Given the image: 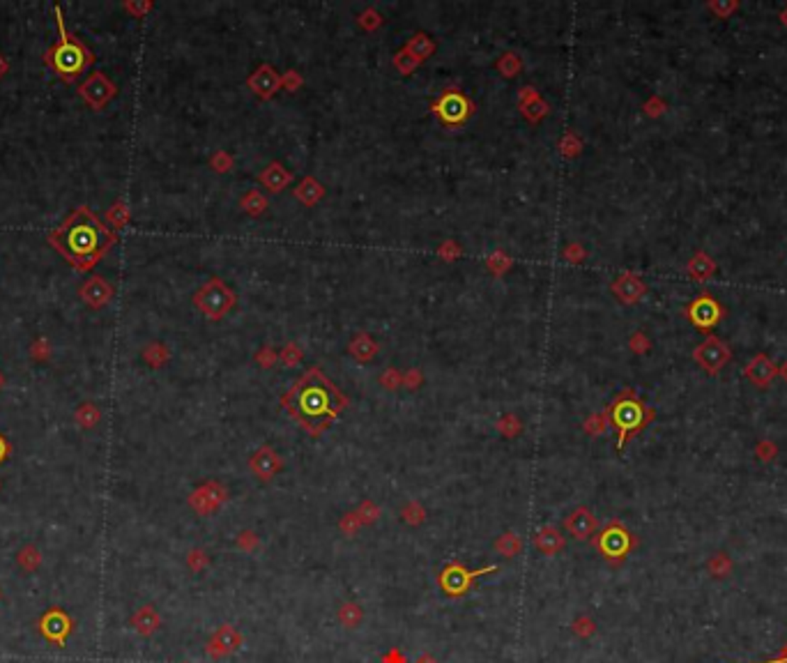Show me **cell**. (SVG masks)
I'll return each mask as SVG.
<instances>
[{"label":"cell","mask_w":787,"mask_h":663,"mask_svg":"<svg viewBox=\"0 0 787 663\" xmlns=\"http://www.w3.org/2000/svg\"><path fill=\"white\" fill-rule=\"evenodd\" d=\"M564 527L578 542H587L596 532V527H599V520H596V516L587 507H578L566 516Z\"/></svg>","instance_id":"obj_13"},{"label":"cell","mask_w":787,"mask_h":663,"mask_svg":"<svg viewBox=\"0 0 787 663\" xmlns=\"http://www.w3.org/2000/svg\"><path fill=\"white\" fill-rule=\"evenodd\" d=\"M281 79L279 74L274 72L270 65H263V67L255 70V74L249 79V85L255 94H260V97H272L274 92L281 88Z\"/></svg>","instance_id":"obj_16"},{"label":"cell","mask_w":787,"mask_h":663,"mask_svg":"<svg viewBox=\"0 0 787 663\" xmlns=\"http://www.w3.org/2000/svg\"><path fill=\"white\" fill-rule=\"evenodd\" d=\"M520 109H523L529 120H539L541 116H546V104L539 99V94L532 88L520 90Z\"/></svg>","instance_id":"obj_23"},{"label":"cell","mask_w":787,"mask_h":663,"mask_svg":"<svg viewBox=\"0 0 787 663\" xmlns=\"http://www.w3.org/2000/svg\"><path fill=\"white\" fill-rule=\"evenodd\" d=\"M240 647H242V633L237 631L233 624H221V627L212 633V638L207 640L205 652H207V657H212V659H224V657H231L233 652H237Z\"/></svg>","instance_id":"obj_9"},{"label":"cell","mask_w":787,"mask_h":663,"mask_svg":"<svg viewBox=\"0 0 787 663\" xmlns=\"http://www.w3.org/2000/svg\"><path fill=\"white\" fill-rule=\"evenodd\" d=\"M383 663H407V659L403 657L401 650L392 647L390 652H385V654H383Z\"/></svg>","instance_id":"obj_41"},{"label":"cell","mask_w":787,"mask_h":663,"mask_svg":"<svg viewBox=\"0 0 787 663\" xmlns=\"http://www.w3.org/2000/svg\"><path fill=\"white\" fill-rule=\"evenodd\" d=\"M433 51H435V42L431 40L429 35H424V33H417L412 40L407 42V46H405V53L410 55L414 62L426 60Z\"/></svg>","instance_id":"obj_21"},{"label":"cell","mask_w":787,"mask_h":663,"mask_svg":"<svg viewBox=\"0 0 787 663\" xmlns=\"http://www.w3.org/2000/svg\"><path fill=\"white\" fill-rule=\"evenodd\" d=\"M7 451H9L7 442H5V438H3V435H0V461H3V459L7 456Z\"/></svg>","instance_id":"obj_44"},{"label":"cell","mask_w":787,"mask_h":663,"mask_svg":"<svg viewBox=\"0 0 787 663\" xmlns=\"http://www.w3.org/2000/svg\"><path fill=\"white\" fill-rule=\"evenodd\" d=\"M249 466H251L255 477H260L263 481H268V479H272L281 470V456L272 447H260L251 456Z\"/></svg>","instance_id":"obj_15"},{"label":"cell","mask_w":787,"mask_h":663,"mask_svg":"<svg viewBox=\"0 0 787 663\" xmlns=\"http://www.w3.org/2000/svg\"><path fill=\"white\" fill-rule=\"evenodd\" d=\"M433 111L438 113V118L447 125H463L472 116V102L463 97L458 90H444L442 97L433 104Z\"/></svg>","instance_id":"obj_8"},{"label":"cell","mask_w":787,"mask_h":663,"mask_svg":"<svg viewBox=\"0 0 787 663\" xmlns=\"http://www.w3.org/2000/svg\"><path fill=\"white\" fill-rule=\"evenodd\" d=\"M357 516H359V520H362V525H371V523H375L378 518H380V507L373 505L371 500H364L357 509Z\"/></svg>","instance_id":"obj_31"},{"label":"cell","mask_w":787,"mask_h":663,"mask_svg":"<svg viewBox=\"0 0 787 663\" xmlns=\"http://www.w3.org/2000/svg\"><path fill=\"white\" fill-rule=\"evenodd\" d=\"M594 622L590 620V618H578L576 622H573V633L576 636H580V638H587V636H592L594 633Z\"/></svg>","instance_id":"obj_38"},{"label":"cell","mask_w":787,"mask_h":663,"mask_svg":"<svg viewBox=\"0 0 787 663\" xmlns=\"http://www.w3.org/2000/svg\"><path fill=\"white\" fill-rule=\"evenodd\" d=\"M417 663H438V659H435L433 654H429V652H426V654H422L419 659H417Z\"/></svg>","instance_id":"obj_43"},{"label":"cell","mask_w":787,"mask_h":663,"mask_svg":"<svg viewBox=\"0 0 787 663\" xmlns=\"http://www.w3.org/2000/svg\"><path fill=\"white\" fill-rule=\"evenodd\" d=\"M497 569H500L497 564H488V566H483V569L470 571L466 564L449 562L440 571L438 585H440V590L447 594V596H451V599H458V596H466L472 590V585H474V581L479 579V576H483V574H495Z\"/></svg>","instance_id":"obj_5"},{"label":"cell","mask_w":787,"mask_h":663,"mask_svg":"<svg viewBox=\"0 0 787 663\" xmlns=\"http://www.w3.org/2000/svg\"><path fill=\"white\" fill-rule=\"evenodd\" d=\"M497 429L505 433L507 438H514V435H518V431H520V422L516 420L514 415H507V417H502V420H500Z\"/></svg>","instance_id":"obj_34"},{"label":"cell","mask_w":787,"mask_h":663,"mask_svg":"<svg viewBox=\"0 0 787 663\" xmlns=\"http://www.w3.org/2000/svg\"><path fill=\"white\" fill-rule=\"evenodd\" d=\"M774 364L769 362V359H766L764 355H757L755 359L751 364H748V368H746V376L751 378V380L755 383V385H760V387H766L771 383V378H774Z\"/></svg>","instance_id":"obj_19"},{"label":"cell","mask_w":787,"mask_h":663,"mask_svg":"<svg viewBox=\"0 0 787 663\" xmlns=\"http://www.w3.org/2000/svg\"><path fill=\"white\" fill-rule=\"evenodd\" d=\"M497 67L502 70L507 74V77H516V72H518V67H520V62H518V58L514 53H507L505 58H502L500 62H497Z\"/></svg>","instance_id":"obj_37"},{"label":"cell","mask_w":787,"mask_h":663,"mask_svg":"<svg viewBox=\"0 0 787 663\" xmlns=\"http://www.w3.org/2000/svg\"><path fill=\"white\" fill-rule=\"evenodd\" d=\"M362 620H364L362 606L355 603V601L341 603V608H339V622L343 624L346 629H357L359 624H362Z\"/></svg>","instance_id":"obj_26"},{"label":"cell","mask_w":787,"mask_h":663,"mask_svg":"<svg viewBox=\"0 0 787 663\" xmlns=\"http://www.w3.org/2000/svg\"><path fill=\"white\" fill-rule=\"evenodd\" d=\"M594 546L599 548L605 560H610L612 564H617L631 551L633 539L629 535V530L624 527L622 523H610L599 537L594 539Z\"/></svg>","instance_id":"obj_7"},{"label":"cell","mask_w":787,"mask_h":663,"mask_svg":"<svg viewBox=\"0 0 787 663\" xmlns=\"http://www.w3.org/2000/svg\"><path fill=\"white\" fill-rule=\"evenodd\" d=\"M299 357H302V350H297L295 346H288L286 350H283V355H281V359H283V362H286L288 366L297 364V362H299Z\"/></svg>","instance_id":"obj_40"},{"label":"cell","mask_w":787,"mask_h":663,"mask_svg":"<svg viewBox=\"0 0 787 663\" xmlns=\"http://www.w3.org/2000/svg\"><path fill=\"white\" fill-rule=\"evenodd\" d=\"M55 26H58V42H55V46L49 51V65L62 81L72 83L90 67L92 53L85 49V44L77 35L67 33L60 7H55Z\"/></svg>","instance_id":"obj_3"},{"label":"cell","mask_w":787,"mask_h":663,"mask_svg":"<svg viewBox=\"0 0 787 663\" xmlns=\"http://www.w3.org/2000/svg\"><path fill=\"white\" fill-rule=\"evenodd\" d=\"M401 516H403V520L407 525H422L426 520V511H424V507L419 505V502H407V505L403 507V511H401Z\"/></svg>","instance_id":"obj_30"},{"label":"cell","mask_w":787,"mask_h":663,"mask_svg":"<svg viewBox=\"0 0 787 663\" xmlns=\"http://www.w3.org/2000/svg\"><path fill=\"white\" fill-rule=\"evenodd\" d=\"M688 270H690V274H693V279L707 281L711 277V272H714V263H711L705 253H695L693 261H690V265H688Z\"/></svg>","instance_id":"obj_28"},{"label":"cell","mask_w":787,"mask_h":663,"mask_svg":"<svg viewBox=\"0 0 787 663\" xmlns=\"http://www.w3.org/2000/svg\"><path fill=\"white\" fill-rule=\"evenodd\" d=\"M235 305V295L229 286H224L219 279H212L210 283L196 292V307L203 311L207 318L219 320L221 316L229 314V309Z\"/></svg>","instance_id":"obj_6"},{"label":"cell","mask_w":787,"mask_h":663,"mask_svg":"<svg viewBox=\"0 0 787 663\" xmlns=\"http://www.w3.org/2000/svg\"><path fill=\"white\" fill-rule=\"evenodd\" d=\"M187 564L192 566L194 571H203L205 566L210 564V557H207V553L201 551V548H194V551L189 553V557H187Z\"/></svg>","instance_id":"obj_33"},{"label":"cell","mask_w":787,"mask_h":663,"mask_svg":"<svg viewBox=\"0 0 787 663\" xmlns=\"http://www.w3.org/2000/svg\"><path fill=\"white\" fill-rule=\"evenodd\" d=\"M398 380H401V378H398V373L394 371V368H390V371H387L385 378H383V385L387 387V390H394V387L398 385Z\"/></svg>","instance_id":"obj_42"},{"label":"cell","mask_w":787,"mask_h":663,"mask_svg":"<svg viewBox=\"0 0 787 663\" xmlns=\"http://www.w3.org/2000/svg\"><path fill=\"white\" fill-rule=\"evenodd\" d=\"M520 548H523V542H520V537L516 532L500 535V539L495 542V551L502 553L505 557H516L520 553Z\"/></svg>","instance_id":"obj_27"},{"label":"cell","mask_w":787,"mask_h":663,"mask_svg":"<svg viewBox=\"0 0 787 663\" xmlns=\"http://www.w3.org/2000/svg\"><path fill=\"white\" fill-rule=\"evenodd\" d=\"M695 359L703 364L709 373H716L720 366L727 362V348L718 339H707L703 346L695 350Z\"/></svg>","instance_id":"obj_14"},{"label":"cell","mask_w":787,"mask_h":663,"mask_svg":"<svg viewBox=\"0 0 787 663\" xmlns=\"http://www.w3.org/2000/svg\"><path fill=\"white\" fill-rule=\"evenodd\" d=\"M131 624H134L138 633L150 636V633H155L159 629V615H157V610L153 608V606H143V608L134 615Z\"/></svg>","instance_id":"obj_24"},{"label":"cell","mask_w":787,"mask_h":663,"mask_svg":"<svg viewBox=\"0 0 787 663\" xmlns=\"http://www.w3.org/2000/svg\"><path fill=\"white\" fill-rule=\"evenodd\" d=\"M226 500H229V491H226L221 484H216V481H210V484H203L192 498H189V505H192L198 514L205 516V514H212V511L219 509Z\"/></svg>","instance_id":"obj_11"},{"label":"cell","mask_w":787,"mask_h":663,"mask_svg":"<svg viewBox=\"0 0 787 663\" xmlns=\"http://www.w3.org/2000/svg\"><path fill=\"white\" fill-rule=\"evenodd\" d=\"M688 318L695 327L711 329L720 318H723V309H720L716 300H711L709 295H703L688 307Z\"/></svg>","instance_id":"obj_12"},{"label":"cell","mask_w":787,"mask_h":663,"mask_svg":"<svg viewBox=\"0 0 787 663\" xmlns=\"http://www.w3.org/2000/svg\"><path fill=\"white\" fill-rule=\"evenodd\" d=\"M649 417L651 415L647 412V408H644V405L638 399H635L633 394H629V392L622 394L620 399L612 403V408H610V422H612V426L620 433V449L624 447V442H627L629 435L638 433L642 426L647 424Z\"/></svg>","instance_id":"obj_4"},{"label":"cell","mask_w":787,"mask_h":663,"mask_svg":"<svg viewBox=\"0 0 787 663\" xmlns=\"http://www.w3.org/2000/svg\"><path fill=\"white\" fill-rule=\"evenodd\" d=\"M265 205L268 203H265V198L258 192H251L249 196H244V207L253 214H258L260 210H265Z\"/></svg>","instance_id":"obj_36"},{"label":"cell","mask_w":787,"mask_h":663,"mask_svg":"<svg viewBox=\"0 0 787 663\" xmlns=\"http://www.w3.org/2000/svg\"><path fill=\"white\" fill-rule=\"evenodd\" d=\"M339 525H341V530H343L348 537H353V535H357V530H359V525H362V520H359L357 511H350V514H346L343 518H341Z\"/></svg>","instance_id":"obj_35"},{"label":"cell","mask_w":787,"mask_h":663,"mask_svg":"<svg viewBox=\"0 0 787 663\" xmlns=\"http://www.w3.org/2000/svg\"><path fill=\"white\" fill-rule=\"evenodd\" d=\"M322 194H325V189H322V185L314 177H304L302 180V185H297V189H295L297 201H302L304 205H316L322 198Z\"/></svg>","instance_id":"obj_25"},{"label":"cell","mask_w":787,"mask_h":663,"mask_svg":"<svg viewBox=\"0 0 787 663\" xmlns=\"http://www.w3.org/2000/svg\"><path fill=\"white\" fill-rule=\"evenodd\" d=\"M281 403L309 435H320L329 429L331 422L346 408L348 399L318 368H311L283 396Z\"/></svg>","instance_id":"obj_1"},{"label":"cell","mask_w":787,"mask_h":663,"mask_svg":"<svg viewBox=\"0 0 787 663\" xmlns=\"http://www.w3.org/2000/svg\"><path fill=\"white\" fill-rule=\"evenodd\" d=\"M766 663H787V647H785V652L783 654L778 657V659H774V661H766Z\"/></svg>","instance_id":"obj_45"},{"label":"cell","mask_w":787,"mask_h":663,"mask_svg":"<svg viewBox=\"0 0 787 663\" xmlns=\"http://www.w3.org/2000/svg\"><path fill=\"white\" fill-rule=\"evenodd\" d=\"M81 297L83 302H88L90 307H101L111 300V286H106L101 279L94 277L81 288Z\"/></svg>","instance_id":"obj_18"},{"label":"cell","mask_w":787,"mask_h":663,"mask_svg":"<svg viewBox=\"0 0 787 663\" xmlns=\"http://www.w3.org/2000/svg\"><path fill=\"white\" fill-rule=\"evenodd\" d=\"M258 535L253 532V530H244V532H240V537H237V548H240V551H244V553H253L255 548H258Z\"/></svg>","instance_id":"obj_32"},{"label":"cell","mask_w":787,"mask_h":663,"mask_svg":"<svg viewBox=\"0 0 787 663\" xmlns=\"http://www.w3.org/2000/svg\"><path fill=\"white\" fill-rule=\"evenodd\" d=\"M49 242L77 270H90L113 247L116 233L109 231L90 207L81 205L49 235Z\"/></svg>","instance_id":"obj_2"},{"label":"cell","mask_w":787,"mask_h":663,"mask_svg":"<svg viewBox=\"0 0 787 663\" xmlns=\"http://www.w3.org/2000/svg\"><path fill=\"white\" fill-rule=\"evenodd\" d=\"M79 94L90 104L92 109H101L113 94H116V85H113L101 72H94L92 77L79 85Z\"/></svg>","instance_id":"obj_10"},{"label":"cell","mask_w":787,"mask_h":663,"mask_svg":"<svg viewBox=\"0 0 787 663\" xmlns=\"http://www.w3.org/2000/svg\"><path fill=\"white\" fill-rule=\"evenodd\" d=\"M350 353H353L357 359H371L378 353V346L366 334H359L353 344H350Z\"/></svg>","instance_id":"obj_29"},{"label":"cell","mask_w":787,"mask_h":663,"mask_svg":"<svg viewBox=\"0 0 787 663\" xmlns=\"http://www.w3.org/2000/svg\"><path fill=\"white\" fill-rule=\"evenodd\" d=\"M394 65L398 67V72H403V74H410V72L417 67V62H414L405 51H401V53L396 55V58H394Z\"/></svg>","instance_id":"obj_39"},{"label":"cell","mask_w":787,"mask_h":663,"mask_svg":"<svg viewBox=\"0 0 787 663\" xmlns=\"http://www.w3.org/2000/svg\"><path fill=\"white\" fill-rule=\"evenodd\" d=\"M534 546H536V551H541L544 555L551 557V555H557L566 546V539L557 527L546 525L534 535Z\"/></svg>","instance_id":"obj_17"},{"label":"cell","mask_w":787,"mask_h":663,"mask_svg":"<svg viewBox=\"0 0 787 663\" xmlns=\"http://www.w3.org/2000/svg\"><path fill=\"white\" fill-rule=\"evenodd\" d=\"M290 180H292V175H290L288 170L283 168L281 164H277V162L270 164V166L260 173V182H263L265 187H268L270 192H281V189L286 187V185L290 182Z\"/></svg>","instance_id":"obj_20"},{"label":"cell","mask_w":787,"mask_h":663,"mask_svg":"<svg viewBox=\"0 0 787 663\" xmlns=\"http://www.w3.org/2000/svg\"><path fill=\"white\" fill-rule=\"evenodd\" d=\"M612 290L617 292L620 295V300H624V302H635L638 300L642 292H644V286L642 283L638 281L633 277V274H624V277H620V281L617 283H612Z\"/></svg>","instance_id":"obj_22"}]
</instances>
